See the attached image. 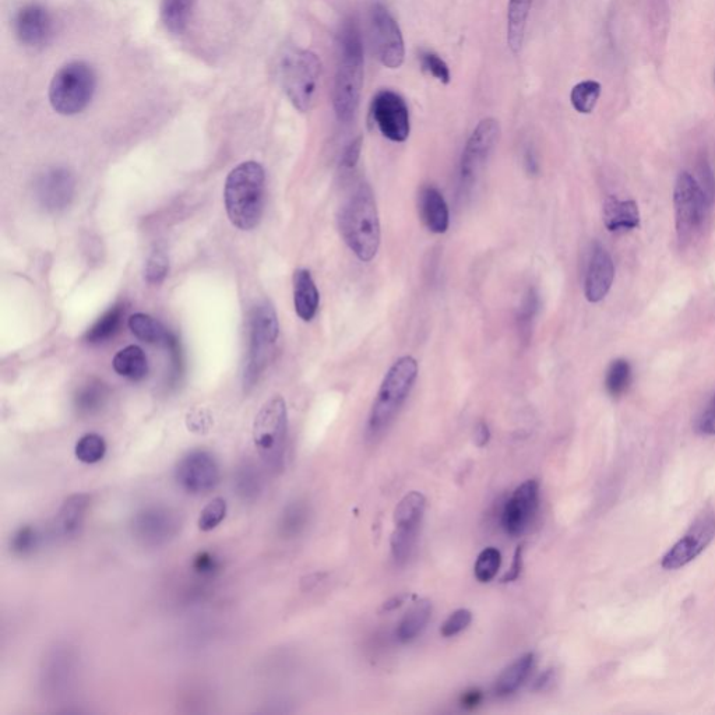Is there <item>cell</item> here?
<instances>
[{
    "label": "cell",
    "instance_id": "obj_17",
    "mask_svg": "<svg viewBox=\"0 0 715 715\" xmlns=\"http://www.w3.org/2000/svg\"><path fill=\"white\" fill-rule=\"evenodd\" d=\"M13 28L21 44L30 48L44 47L54 37V17L44 6L30 3L16 13Z\"/></svg>",
    "mask_w": 715,
    "mask_h": 715
},
{
    "label": "cell",
    "instance_id": "obj_2",
    "mask_svg": "<svg viewBox=\"0 0 715 715\" xmlns=\"http://www.w3.org/2000/svg\"><path fill=\"white\" fill-rule=\"evenodd\" d=\"M266 172L256 161H246L232 169L225 182L224 202L235 227L250 231L259 225L264 209Z\"/></svg>",
    "mask_w": 715,
    "mask_h": 715
},
{
    "label": "cell",
    "instance_id": "obj_47",
    "mask_svg": "<svg viewBox=\"0 0 715 715\" xmlns=\"http://www.w3.org/2000/svg\"><path fill=\"white\" fill-rule=\"evenodd\" d=\"M210 418L202 411L193 412L189 414L188 426L193 432H206L210 428Z\"/></svg>",
    "mask_w": 715,
    "mask_h": 715
},
{
    "label": "cell",
    "instance_id": "obj_26",
    "mask_svg": "<svg viewBox=\"0 0 715 715\" xmlns=\"http://www.w3.org/2000/svg\"><path fill=\"white\" fill-rule=\"evenodd\" d=\"M535 665V655L527 653L521 655L509 667L503 669L502 674L496 679L495 692L500 697L513 695L526 683Z\"/></svg>",
    "mask_w": 715,
    "mask_h": 715
},
{
    "label": "cell",
    "instance_id": "obj_7",
    "mask_svg": "<svg viewBox=\"0 0 715 715\" xmlns=\"http://www.w3.org/2000/svg\"><path fill=\"white\" fill-rule=\"evenodd\" d=\"M288 415L283 397L271 398L256 415L253 424V442L264 466L280 473L284 466L287 442Z\"/></svg>",
    "mask_w": 715,
    "mask_h": 715
},
{
    "label": "cell",
    "instance_id": "obj_28",
    "mask_svg": "<svg viewBox=\"0 0 715 715\" xmlns=\"http://www.w3.org/2000/svg\"><path fill=\"white\" fill-rule=\"evenodd\" d=\"M112 365H114L115 372L119 376L133 380V382L143 380L149 373L146 354L137 345H129V347L119 351L115 355Z\"/></svg>",
    "mask_w": 715,
    "mask_h": 715
},
{
    "label": "cell",
    "instance_id": "obj_14",
    "mask_svg": "<svg viewBox=\"0 0 715 715\" xmlns=\"http://www.w3.org/2000/svg\"><path fill=\"white\" fill-rule=\"evenodd\" d=\"M372 115L382 135L390 142L404 143L410 136V112L401 95L380 91L372 102Z\"/></svg>",
    "mask_w": 715,
    "mask_h": 715
},
{
    "label": "cell",
    "instance_id": "obj_4",
    "mask_svg": "<svg viewBox=\"0 0 715 715\" xmlns=\"http://www.w3.org/2000/svg\"><path fill=\"white\" fill-rule=\"evenodd\" d=\"M418 378V362L412 357H403L394 362L386 373L378 396L369 415L368 432L379 435L392 424L405 400L410 396Z\"/></svg>",
    "mask_w": 715,
    "mask_h": 715
},
{
    "label": "cell",
    "instance_id": "obj_15",
    "mask_svg": "<svg viewBox=\"0 0 715 715\" xmlns=\"http://www.w3.org/2000/svg\"><path fill=\"white\" fill-rule=\"evenodd\" d=\"M715 537V519L713 514H704L695 521L688 533L669 549L662 558L661 565L665 570H676L688 565L693 559L709 547Z\"/></svg>",
    "mask_w": 715,
    "mask_h": 715
},
{
    "label": "cell",
    "instance_id": "obj_19",
    "mask_svg": "<svg viewBox=\"0 0 715 715\" xmlns=\"http://www.w3.org/2000/svg\"><path fill=\"white\" fill-rule=\"evenodd\" d=\"M615 280V264L607 249L595 243L588 259L584 295L591 304H598L607 297Z\"/></svg>",
    "mask_w": 715,
    "mask_h": 715
},
{
    "label": "cell",
    "instance_id": "obj_36",
    "mask_svg": "<svg viewBox=\"0 0 715 715\" xmlns=\"http://www.w3.org/2000/svg\"><path fill=\"white\" fill-rule=\"evenodd\" d=\"M500 563H502V555H500L498 549L493 547L485 548L484 551L478 555L477 562H475V577H477V580L481 581V583H489V581L495 579L496 574H498Z\"/></svg>",
    "mask_w": 715,
    "mask_h": 715
},
{
    "label": "cell",
    "instance_id": "obj_5",
    "mask_svg": "<svg viewBox=\"0 0 715 715\" xmlns=\"http://www.w3.org/2000/svg\"><path fill=\"white\" fill-rule=\"evenodd\" d=\"M322 62L306 49L292 48L280 63V80L287 97L299 112H309L318 98Z\"/></svg>",
    "mask_w": 715,
    "mask_h": 715
},
{
    "label": "cell",
    "instance_id": "obj_50",
    "mask_svg": "<svg viewBox=\"0 0 715 715\" xmlns=\"http://www.w3.org/2000/svg\"><path fill=\"white\" fill-rule=\"evenodd\" d=\"M526 165L528 172L530 174H537L538 172V162L535 160L533 151L528 150L526 154Z\"/></svg>",
    "mask_w": 715,
    "mask_h": 715
},
{
    "label": "cell",
    "instance_id": "obj_3",
    "mask_svg": "<svg viewBox=\"0 0 715 715\" xmlns=\"http://www.w3.org/2000/svg\"><path fill=\"white\" fill-rule=\"evenodd\" d=\"M341 61L334 81L333 105L338 121L350 122L357 114L364 86V44L354 23L341 33Z\"/></svg>",
    "mask_w": 715,
    "mask_h": 715
},
{
    "label": "cell",
    "instance_id": "obj_45",
    "mask_svg": "<svg viewBox=\"0 0 715 715\" xmlns=\"http://www.w3.org/2000/svg\"><path fill=\"white\" fill-rule=\"evenodd\" d=\"M362 144H364V140L359 136L345 147L343 158H341V165L345 169L357 167L359 157H361Z\"/></svg>",
    "mask_w": 715,
    "mask_h": 715
},
{
    "label": "cell",
    "instance_id": "obj_37",
    "mask_svg": "<svg viewBox=\"0 0 715 715\" xmlns=\"http://www.w3.org/2000/svg\"><path fill=\"white\" fill-rule=\"evenodd\" d=\"M225 516H227V502H225V499L216 498L211 500L209 505L204 507L202 513H200V530L204 531V533L213 531L214 528L223 523Z\"/></svg>",
    "mask_w": 715,
    "mask_h": 715
},
{
    "label": "cell",
    "instance_id": "obj_44",
    "mask_svg": "<svg viewBox=\"0 0 715 715\" xmlns=\"http://www.w3.org/2000/svg\"><path fill=\"white\" fill-rule=\"evenodd\" d=\"M696 428L702 435L715 436V396L697 419Z\"/></svg>",
    "mask_w": 715,
    "mask_h": 715
},
{
    "label": "cell",
    "instance_id": "obj_27",
    "mask_svg": "<svg viewBox=\"0 0 715 715\" xmlns=\"http://www.w3.org/2000/svg\"><path fill=\"white\" fill-rule=\"evenodd\" d=\"M432 616V604L428 600H419L415 602L410 609H408L407 614L398 623L397 628V639L401 643H410V641L417 639L422 632H424L426 625L431 621Z\"/></svg>",
    "mask_w": 715,
    "mask_h": 715
},
{
    "label": "cell",
    "instance_id": "obj_49",
    "mask_svg": "<svg viewBox=\"0 0 715 715\" xmlns=\"http://www.w3.org/2000/svg\"><path fill=\"white\" fill-rule=\"evenodd\" d=\"M491 439V431H489V426L485 422H479L477 428H475V443L479 447H484L486 443Z\"/></svg>",
    "mask_w": 715,
    "mask_h": 715
},
{
    "label": "cell",
    "instance_id": "obj_40",
    "mask_svg": "<svg viewBox=\"0 0 715 715\" xmlns=\"http://www.w3.org/2000/svg\"><path fill=\"white\" fill-rule=\"evenodd\" d=\"M38 542H40V535H38L35 528L26 526L20 528L16 534L13 535L12 549L14 554L17 555H28L38 547Z\"/></svg>",
    "mask_w": 715,
    "mask_h": 715
},
{
    "label": "cell",
    "instance_id": "obj_9",
    "mask_svg": "<svg viewBox=\"0 0 715 715\" xmlns=\"http://www.w3.org/2000/svg\"><path fill=\"white\" fill-rule=\"evenodd\" d=\"M280 326L277 313L269 302L257 305L250 315V350L248 365L243 375V387L246 392L259 380L260 373L266 366L270 348L276 344Z\"/></svg>",
    "mask_w": 715,
    "mask_h": 715
},
{
    "label": "cell",
    "instance_id": "obj_20",
    "mask_svg": "<svg viewBox=\"0 0 715 715\" xmlns=\"http://www.w3.org/2000/svg\"><path fill=\"white\" fill-rule=\"evenodd\" d=\"M178 530V520L165 509H149L140 513L135 520V533L144 544L160 545L174 537Z\"/></svg>",
    "mask_w": 715,
    "mask_h": 715
},
{
    "label": "cell",
    "instance_id": "obj_33",
    "mask_svg": "<svg viewBox=\"0 0 715 715\" xmlns=\"http://www.w3.org/2000/svg\"><path fill=\"white\" fill-rule=\"evenodd\" d=\"M107 387L100 382H90L81 387L75 397L76 410L83 415L95 414L104 407L107 401Z\"/></svg>",
    "mask_w": 715,
    "mask_h": 715
},
{
    "label": "cell",
    "instance_id": "obj_18",
    "mask_svg": "<svg viewBox=\"0 0 715 715\" xmlns=\"http://www.w3.org/2000/svg\"><path fill=\"white\" fill-rule=\"evenodd\" d=\"M75 192V176L66 168L49 169L37 182L38 202L51 213H58L69 207Z\"/></svg>",
    "mask_w": 715,
    "mask_h": 715
},
{
    "label": "cell",
    "instance_id": "obj_23",
    "mask_svg": "<svg viewBox=\"0 0 715 715\" xmlns=\"http://www.w3.org/2000/svg\"><path fill=\"white\" fill-rule=\"evenodd\" d=\"M320 295L311 271L301 269L294 274L295 312L304 322H311L318 313Z\"/></svg>",
    "mask_w": 715,
    "mask_h": 715
},
{
    "label": "cell",
    "instance_id": "obj_39",
    "mask_svg": "<svg viewBox=\"0 0 715 715\" xmlns=\"http://www.w3.org/2000/svg\"><path fill=\"white\" fill-rule=\"evenodd\" d=\"M421 66L426 73L435 77L440 83L449 84L450 80H452L449 66H447V63L443 61L439 55H436L435 52L428 51L421 54Z\"/></svg>",
    "mask_w": 715,
    "mask_h": 715
},
{
    "label": "cell",
    "instance_id": "obj_6",
    "mask_svg": "<svg viewBox=\"0 0 715 715\" xmlns=\"http://www.w3.org/2000/svg\"><path fill=\"white\" fill-rule=\"evenodd\" d=\"M97 76L87 62L75 61L59 69L49 86V102L59 115L80 114L93 100Z\"/></svg>",
    "mask_w": 715,
    "mask_h": 715
},
{
    "label": "cell",
    "instance_id": "obj_21",
    "mask_svg": "<svg viewBox=\"0 0 715 715\" xmlns=\"http://www.w3.org/2000/svg\"><path fill=\"white\" fill-rule=\"evenodd\" d=\"M419 217L433 234H445L449 230L450 213L445 197L435 186H425L419 193Z\"/></svg>",
    "mask_w": 715,
    "mask_h": 715
},
{
    "label": "cell",
    "instance_id": "obj_16",
    "mask_svg": "<svg viewBox=\"0 0 715 715\" xmlns=\"http://www.w3.org/2000/svg\"><path fill=\"white\" fill-rule=\"evenodd\" d=\"M538 502H540V485L535 479H528L513 492L503 506L502 526L506 533L512 537H519L526 533L537 513Z\"/></svg>",
    "mask_w": 715,
    "mask_h": 715
},
{
    "label": "cell",
    "instance_id": "obj_51",
    "mask_svg": "<svg viewBox=\"0 0 715 715\" xmlns=\"http://www.w3.org/2000/svg\"><path fill=\"white\" fill-rule=\"evenodd\" d=\"M401 604H403V598L396 597L394 600L386 602L385 609L386 611H392V609L400 607Z\"/></svg>",
    "mask_w": 715,
    "mask_h": 715
},
{
    "label": "cell",
    "instance_id": "obj_11",
    "mask_svg": "<svg viewBox=\"0 0 715 715\" xmlns=\"http://www.w3.org/2000/svg\"><path fill=\"white\" fill-rule=\"evenodd\" d=\"M426 499L421 492L407 493L398 502L394 510V531L392 535V554L397 563L410 559L417 542L419 527L424 519Z\"/></svg>",
    "mask_w": 715,
    "mask_h": 715
},
{
    "label": "cell",
    "instance_id": "obj_30",
    "mask_svg": "<svg viewBox=\"0 0 715 715\" xmlns=\"http://www.w3.org/2000/svg\"><path fill=\"white\" fill-rule=\"evenodd\" d=\"M125 315L123 306L118 305L109 309L105 315L95 322L94 326L87 331L86 341L90 344H101L114 337L119 331L122 324V318Z\"/></svg>",
    "mask_w": 715,
    "mask_h": 715
},
{
    "label": "cell",
    "instance_id": "obj_12",
    "mask_svg": "<svg viewBox=\"0 0 715 715\" xmlns=\"http://www.w3.org/2000/svg\"><path fill=\"white\" fill-rule=\"evenodd\" d=\"M373 42L383 66L401 68L405 58L404 38L397 21L385 6L376 3L371 12Z\"/></svg>",
    "mask_w": 715,
    "mask_h": 715
},
{
    "label": "cell",
    "instance_id": "obj_41",
    "mask_svg": "<svg viewBox=\"0 0 715 715\" xmlns=\"http://www.w3.org/2000/svg\"><path fill=\"white\" fill-rule=\"evenodd\" d=\"M471 621H473V614L468 609H457L443 623L442 628H440V635L443 637L460 635L470 626Z\"/></svg>",
    "mask_w": 715,
    "mask_h": 715
},
{
    "label": "cell",
    "instance_id": "obj_34",
    "mask_svg": "<svg viewBox=\"0 0 715 715\" xmlns=\"http://www.w3.org/2000/svg\"><path fill=\"white\" fill-rule=\"evenodd\" d=\"M601 97V84L595 80L581 81L573 87L570 101L579 114L588 115L594 111Z\"/></svg>",
    "mask_w": 715,
    "mask_h": 715
},
{
    "label": "cell",
    "instance_id": "obj_32",
    "mask_svg": "<svg viewBox=\"0 0 715 715\" xmlns=\"http://www.w3.org/2000/svg\"><path fill=\"white\" fill-rule=\"evenodd\" d=\"M129 327L132 333L144 343L154 344L167 340L169 331L158 320L144 313L130 316Z\"/></svg>",
    "mask_w": 715,
    "mask_h": 715
},
{
    "label": "cell",
    "instance_id": "obj_38",
    "mask_svg": "<svg viewBox=\"0 0 715 715\" xmlns=\"http://www.w3.org/2000/svg\"><path fill=\"white\" fill-rule=\"evenodd\" d=\"M538 309H540V295H538L537 290L530 288L524 295L523 302H521L519 316V327L521 333H530L531 326H533L534 318L537 316Z\"/></svg>",
    "mask_w": 715,
    "mask_h": 715
},
{
    "label": "cell",
    "instance_id": "obj_29",
    "mask_svg": "<svg viewBox=\"0 0 715 715\" xmlns=\"http://www.w3.org/2000/svg\"><path fill=\"white\" fill-rule=\"evenodd\" d=\"M195 0H162L161 21L169 33L182 34L192 19Z\"/></svg>",
    "mask_w": 715,
    "mask_h": 715
},
{
    "label": "cell",
    "instance_id": "obj_1",
    "mask_svg": "<svg viewBox=\"0 0 715 715\" xmlns=\"http://www.w3.org/2000/svg\"><path fill=\"white\" fill-rule=\"evenodd\" d=\"M340 231L348 248L361 262L375 259L380 248V220L375 196L368 183H359L340 213Z\"/></svg>",
    "mask_w": 715,
    "mask_h": 715
},
{
    "label": "cell",
    "instance_id": "obj_8",
    "mask_svg": "<svg viewBox=\"0 0 715 715\" xmlns=\"http://www.w3.org/2000/svg\"><path fill=\"white\" fill-rule=\"evenodd\" d=\"M675 230L681 248H686L709 213L702 190L697 185L695 176L683 171L678 175L674 189Z\"/></svg>",
    "mask_w": 715,
    "mask_h": 715
},
{
    "label": "cell",
    "instance_id": "obj_10",
    "mask_svg": "<svg viewBox=\"0 0 715 715\" xmlns=\"http://www.w3.org/2000/svg\"><path fill=\"white\" fill-rule=\"evenodd\" d=\"M500 125L496 119L485 118L478 123L464 147L460 162V183L463 190H471L484 172L499 142Z\"/></svg>",
    "mask_w": 715,
    "mask_h": 715
},
{
    "label": "cell",
    "instance_id": "obj_31",
    "mask_svg": "<svg viewBox=\"0 0 715 715\" xmlns=\"http://www.w3.org/2000/svg\"><path fill=\"white\" fill-rule=\"evenodd\" d=\"M633 382L632 365L626 359H616L609 365L605 376V389L609 396L618 398L628 392Z\"/></svg>",
    "mask_w": 715,
    "mask_h": 715
},
{
    "label": "cell",
    "instance_id": "obj_24",
    "mask_svg": "<svg viewBox=\"0 0 715 715\" xmlns=\"http://www.w3.org/2000/svg\"><path fill=\"white\" fill-rule=\"evenodd\" d=\"M88 506L90 498L87 495H73L65 500L56 517V528L62 537L73 538L80 534Z\"/></svg>",
    "mask_w": 715,
    "mask_h": 715
},
{
    "label": "cell",
    "instance_id": "obj_25",
    "mask_svg": "<svg viewBox=\"0 0 715 715\" xmlns=\"http://www.w3.org/2000/svg\"><path fill=\"white\" fill-rule=\"evenodd\" d=\"M534 0H509L507 6V45L514 55H519L523 48L528 16Z\"/></svg>",
    "mask_w": 715,
    "mask_h": 715
},
{
    "label": "cell",
    "instance_id": "obj_42",
    "mask_svg": "<svg viewBox=\"0 0 715 715\" xmlns=\"http://www.w3.org/2000/svg\"><path fill=\"white\" fill-rule=\"evenodd\" d=\"M697 185H699L700 190L704 197H706L707 203L713 206L715 197V179L713 174V169H711L709 161L706 158H700L699 164H697V175L695 176Z\"/></svg>",
    "mask_w": 715,
    "mask_h": 715
},
{
    "label": "cell",
    "instance_id": "obj_48",
    "mask_svg": "<svg viewBox=\"0 0 715 715\" xmlns=\"http://www.w3.org/2000/svg\"><path fill=\"white\" fill-rule=\"evenodd\" d=\"M521 555H523V548L519 547L517 548L516 554H514L513 565L510 567L509 573L503 577V581H505V583L516 580L517 577L520 576L521 566H523V556Z\"/></svg>",
    "mask_w": 715,
    "mask_h": 715
},
{
    "label": "cell",
    "instance_id": "obj_22",
    "mask_svg": "<svg viewBox=\"0 0 715 715\" xmlns=\"http://www.w3.org/2000/svg\"><path fill=\"white\" fill-rule=\"evenodd\" d=\"M640 210L635 200L609 196L604 203V224L609 232L633 231L640 227Z\"/></svg>",
    "mask_w": 715,
    "mask_h": 715
},
{
    "label": "cell",
    "instance_id": "obj_52",
    "mask_svg": "<svg viewBox=\"0 0 715 715\" xmlns=\"http://www.w3.org/2000/svg\"><path fill=\"white\" fill-rule=\"evenodd\" d=\"M479 700V695L478 693H471V695H468L466 699H464V703L466 704H477Z\"/></svg>",
    "mask_w": 715,
    "mask_h": 715
},
{
    "label": "cell",
    "instance_id": "obj_13",
    "mask_svg": "<svg viewBox=\"0 0 715 715\" xmlns=\"http://www.w3.org/2000/svg\"><path fill=\"white\" fill-rule=\"evenodd\" d=\"M175 479L186 492L195 495L210 492L220 482V466L213 454L193 450L176 463Z\"/></svg>",
    "mask_w": 715,
    "mask_h": 715
},
{
    "label": "cell",
    "instance_id": "obj_43",
    "mask_svg": "<svg viewBox=\"0 0 715 715\" xmlns=\"http://www.w3.org/2000/svg\"><path fill=\"white\" fill-rule=\"evenodd\" d=\"M169 270L168 257L162 250H156L150 256L146 267V280L150 284H161Z\"/></svg>",
    "mask_w": 715,
    "mask_h": 715
},
{
    "label": "cell",
    "instance_id": "obj_35",
    "mask_svg": "<svg viewBox=\"0 0 715 715\" xmlns=\"http://www.w3.org/2000/svg\"><path fill=\"white\" fill-rule=\"evenodd\" d=\"M76 459L84 464H97L107 454V442L98 433H87L77 440Z\"/></svg>",
    "mask_w": 715,
    "mask_h": 715
},
{
    "label": "cell",
    "instance_id": "obj_46",
    "mask_svg": "<svg viewBox=\"0 0 715 715\" xmlns=\"http://www.w3.org/2000/svg\"><path fill=\"white\" fill-rule=\"evenodd\" d=\"M193 567L200 574H213L220 565H218V560L214 558V555L209 554V552H203V554L197 556Z\"/></svg>",
    "mask_w": 715,
    "mask_h": 715
}]
</instances>
